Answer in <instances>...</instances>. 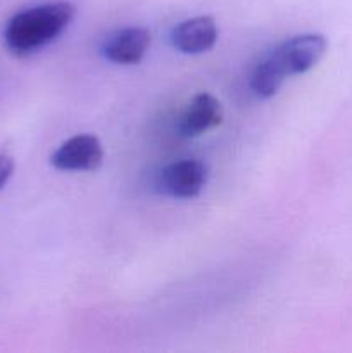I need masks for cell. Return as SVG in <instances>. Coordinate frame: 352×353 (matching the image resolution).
Wrapping results in <instances>:
<instances>
[{"label":"cell","instance_id":"1","mask_svg":"<svg viewBox=\"0 0 352 353\" xmlns=\"http://www.w3.org/2000/svg\"><path fill=\"white\" fill-rule=\"evenodd\" d=\"M326 38L320 33H304L276 45L251 74V90L259 99H271L286 78L311 71L326 52Z\"/></svg>","mask_w":352,"mask_h":353},{"label":"cell","instance_id":"2","mask_svg":"<svg viewBox=\"0 0 352 353\" xmlns=\"http://www.w3.org/2000/svg\"><path fill=\"white\" fill-rule=\"evenodd\" d=\"M75 17L69 2H50L14 14L3 30V41L14 55H30L57 40Z\"/></svg>","mask_w":352,"mask_h":353},{"label":"cell","instance_id":"3","mask_svg":"<svg viewBox=\"0 0 352 353\" xmlns=\"http://www.w3.org/2000/svg\"><path fill=\"white\" fill-rule=\"evenodd\" d=\"M207 183V165L197 159L171 162L161 171L157 186L173 199L190 200L202 193Z\"/></svg>","mask_w":352,"mask_h":353},{"label":"cell","instance_id":"4","mask_svg":"<svg viewBox=\"0 0 352 353\" xmlns=\"http://www.w3.org/2000/svg\"><path fill=\"white\" fill-rule=\"evenodd\" d=\"M50 162L59 171H95L104 162L102 143L93 134H76L52 154Z\"/></svg>","mask_w":352,"mask_h":353},{"label":"cell","instance_id":"5","mask_svg":"<svg viewBox=\"0 0 352 353\" xmlns=\"http://www.w3.org/2000/svg\"><path fill=\"white\" fill-rule=\"evenodd\" d=\"M150 47V31L140 26H128L106 38L102 54L107 61L119 65L138 64Z\"/></svg>","mask_w":352,"mask_h":353},{"label":"cell","instance_id":"6","mask_svg":"<svg viewBox=\"0 0 352 353\" xmlns=\"http://www.w3.org/2000/svg\"><path fill=\"white\" fill-rule=\"evenodd\" d=\"M219 30L213 16H197L175 26L171 31V43L178 52L186 55H199L209 52L216 45Z\"/></svg>","mask_w":352,"mask_h":353},{"label":"cell","instance_id":"7","mask_svg":"<svg viewBox=\"0 0 352 353\" xmlns=\"http://www.w3.org/2000/svg\"><path fill=\"white\" fill-rule=\"evenodd\" d=\"M223 105L211 93H199L186 105L178 123V131L183 138H197L223 123Z\"/></svg>","mask_w":352,"mask_h":353},{"label":"cell","instance_id":"8","mask_svg":"<svg viewBox=\"0 0 352 353\" xmlns=\"http://www.w3.org/2000/svg\"><path fill=\"white\" fill-rule=\"evenodd\" d=\"M14 172V161L6 154V152L0 150V190L7 185V181L10 179Z\"/></svg>","mask_w":352,"mask_h":353}]
</instances>
